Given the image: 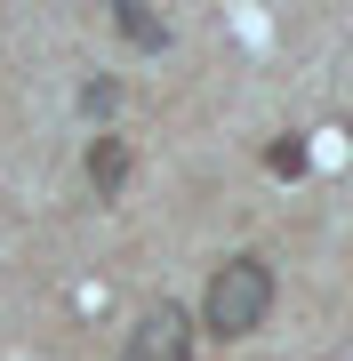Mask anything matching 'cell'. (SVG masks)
Returning a JSON list of instances; mask_svg holds the SVG:
<instances>
[{"label":"cell","instance_id":"cell-4","mask_svg":"<svg viewBox=\"0 0 353 361\" xmlns=\"http://www.w3.org/2000/svg\"><path fill=\"white\" fill-rule=\"evenodd\" d=\"M113 16H120V32H129V40H137V49H169V25H161V16H153V8H144V0H120V8H113Z\"/></svg>","mask_w":353,"mask_h":361},{"label":"cell","instance_id":"cell-3","mask_svg":"<svg viewBox=\"0 0 353 361\" xmlns=\"http://www.w3.org/2000/svg\"><path fill=\"white\" fill-rule=\"evenodd\" d=\"M129 169H137V153H129V137H97L89 145V185H97V193H120V185H129Z\"/></svg>","mask_w":353,"mask_h":361},{"label":"cell","instance_id":"cell-5","mask_svg":"<svg viewBox=\"0 0 353 361\" xmlns=\"http://www.w3.org/2000/svg\"><path fill=\"white\" fill-rule=\"evenodd\" d=\"M265 169H273V177H305V145L297 137H273V145H265Z\"/></svg>","mask_w":353,"mask_h":361},{"label":"cell","instance_id":"cell-1","mask_svg":"<svg viewBox=\"0 0 353 361\" xmlns=\"http://www.w3.org/2000/svg\"><path fill=\"white\" fill-rule=\"evenodd\" d=\"M265 313H273V265L265 257H225L209 273V297H201V329L241 345L249 329H265Z\"/></svg>","mask_w":353,"mask_h":361},{"label":"cell","instance_id":"cell-2","mask_svg":"<svg viewBox=\"0 0 353 361\" xmlns=\"http://www.w3.org/2000/svg\"><path fill=\"white\" fill-rule=\"evenodd\" d=\"M193 337H201V322L185 305H144L137 313V329H129V345H120V361H193Z\"/></svg>","mask_w":353,"mask_h":361},{"label":"cell","instance_id":"cell-6","mask_svg":"<svg viewBox=\"0 0 353 361\" xmlns=\"http://www.w3.org/2000/svg\"><path fill=\"white\" fill-rule=\"evenodd\" d=\"M80 104H89V113H113V104H120V80H89V97H80Z\"/></svg>","mask_w":353,"mask_h":361}]
</instances>
